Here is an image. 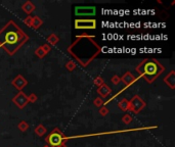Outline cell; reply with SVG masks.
<instances>
[{
  "label": "cell",
  "instance_id": "6da1fadb",
  "mask_svg": "<svg viewBox=\"0 0 175 147\" xmlns=\"http://www.w3.org/2000/svg\"><path fill=\"white\" fill-rule=\"evenodd\" d=\"M67 52L74 58V62L82 68H87L101 52V47L94 36L79 35L67 48Z\"/></svg>",
  "mask_w": 175,
  "mask_h": 147
},
{
  "label": "cell",
  "instance_id": "7a4b0ae2",
  "mask_svg": "<svg viewBox=\"0 0 175 147\" xmlns=\"http://www.w3.org/2000/svg\"><path fill=\"white\" fill-rule=\"evenodd\" d=\"M28 41L29 36L12 19L0 30V48H3L9 55L16 54Z\"/></svg>",
  "mask_w": 175,
  "mask_h": 147
},
{
  "label": "cell",
  "instance_id": "3957f363",
  "mask_svg": "<svg viewBox=\"0 0 175 147\" xmlns=\"http://www.w3.org/2000/svg\"><path fill=\"white\" fill-rule=\"evenodd\" d=\"M165 71L164 65L156 58H146L136 66V72L139 78L145 79L148 84L154 83L155 80Z\"/></svg>",
  "mask_w": 175,
  "mask_h": 147
},
{
  "label": "cell",
  "instance_id": "277c9868",
  "mask_svg": "<svg viewBox=\"0 0 175 147\" xmlns=\"http://www.w3.org/2000/svg\"><path fill=\"white\" fill-rule=\"evenodd\" d=\"M67 141L68 136L65 135L60 128H54L45 138V142L48 147H67Z\"/></svg>",
  "mask_w": 175,
  "mask_h": 147
},
{
  "label": "cell",
  "instance_id": "5b68a950",
  "mask_svg": "<svg viewBox=\"0 0 175 147\" xmlns=\"http://www.w3.org/2000/svg\"><path fill=\"white\" fill-rule=\"evenodd\" d=\"M145 106H146V103L142 97L139 95H134L130 100H129L128 112H133L134 115H137V113H139Z\"/></svg>",
  "mask_w": 175,
  "mask_h": 147
},
{
  "label": "cell",
  "instance_id": "8992f818",
  "mask_svg": "<svg viewBox=\"0 0 175 147\" xmlns=\"http://www.w3.org/2000/svg\"><path fill=\"white\" fill-rule=\"evenodd\" d=\"M74 24L76 30H95L97 27L94 18H76Z\"/></svg>",
  "mask_w": 175,
  "mask_h": 147
},
{
  "label": "cell",
  "instance_id": "52a82bcc",
  "mask_svg": "<svg viewBox=\"0 0 175 147\" xmlns=\"http://www.w3.org/2000/svg\"><path fill=\"white\" fill-rule=\"evenodd\" d=\"M96 13L95 6H76L75 15L77 16H93Z\"/></svg>",
  "mask_w": 175,
  "mask_h": 147
},
{
  "label": "cell",
  "instance_id": "ba28073f",
  "mask_svg": "<svg viewBox=\"0 0 175 147\" xmlns=\"http://www.w3.org/2000/svg\"><path fill=\"white\" fill-rule=\"evenodd\" d=\"M12 102L19 109H25V107L28 105V103H29V101H28V96L23 92V91H19L18 94H16V95L13 96Z\"/></svg>",
  "mask_w": 175,
  "mask_h": 147
},
{
  "label": "cell",
  "instance_id": "9c48e42d",
  "mask_svg": "<svg viewBox=\"0 0 175 147\" xmlns=\"http://www.w3.org/2000/svg\"><path fill=\"white\" fill-rule=\"evenodd\" d=\"M138 79H139V78H136L133 74H131V72H126V73L121 77V82H122L124 86H125L122 91L127 89V88H129L132 84H134L135 82H137Z\"/></svg>",
  "mask_w": 175,
  "mask_h": 147
},
{
  "label": "cell",
  "instance_id": "30bf717a",
  "mask_svg": "<svg viewBox=\"0 0 175 147\" xmlns=\"http://www.w3.org/2000/svg\"><path fill=\"white\" fill-rule=\"evenodd\" d=\"M11 84H12V86L16 88V90L22 91L28 85V81L25 79L24 76H22V75H18V76H16L15 78H13Z\"/></svg>",
  "mask_w": 175,
  "mask_h": 147
},
{
  "label": "cell",
  "instance_id": "8fae6325",
  "mask_svg": "<svg viewBox=\"0 0 175 147\" xmlns=\"http://www.w3.org/2000/svg\"><path fill=\"white\" fill-rule=\"evenodd\" d=\"M164 83L168 86L170 89L174 90L175 89V71H170L167 76L164 77Z\"/></svg>",
  "mask_w": 175,
  "mask_h": 147
},
{
  "label": "cell",
  "instance_id": "7c38bea8",
  "mask_svg": "<svg viewBox=\"0 0 175 147\" xmlns=\"http://www.w3.org/2000/svg\"><path fill=\"white\" fill-rule=\"evenodd\" d=\"M112 93V88L109 85H107L106 83H103V85H100V87H97V94L100 95L101 99L106 98L109 94Z\"/></svg>",
  "mask_w": 175,
  "mask_h": 147
},
{
  "label": "cell",
  "instance_id": "4fadbf2b",
  "mask_svg": "<svg viewBox=\"0 0 175 147\" xmlns=\"http://www.w3.org/2000/svg\"><path fill=\"white\" fill-rule=\"evenodd\" d=\"M35 8H36V6L33 4V2H31V1L24 2V3H23V5H22L23 12H24L25 13H27L28 15H30L31 13H32L34 10H35Z\"/></svg>",
  "mask_w": 175,
  "mask_h": 147
},
{
  "label": "cell",
  "instance_id": "5bb4252c",
  "mask_svg": "<svg viewBox=\"0 0 175 147\" xmlns=\"http://www.w3.org/2000/svg\"><path fill=\"white\" fill-rule=\"evenodd\" d=\"M47 44H49L50 46H55L56 44L60 42V38L56 34H50L49 36H47L46 38Z\"/></svg>",
  "mask_w": 175,
  "mask_h": 147
},
{
  "label": "cell",
  "instance_id": "9a60e30c",
  "mask_svg": "<svg viewBox=\"0 0 175 147\" xmlns=\"http://www.w3.org/2000/svg\"><path fill=\"white\" fill-rule=\"evenodd\" d=\"M34 132H35V134L37 135L38 137H43V136L47 133V129H46V127H44V125L39 124L35 128V130H34Z\"/></svg>",
  "mask_w": 175,
  "mask_h": 147
},
{
  "label": "cell",
  "instance_id": "2e32d148",
  "mask_svg": "<svg viewBox=\"0 0 175 147\" xmlns=\"http://www.w3.org/2000/svg\"><path fill=\"white\" fill-rule=\"evenodd\" d=\"M42 24H43V21L39 18V16L37 15H35V16H33V22H32V29L34 30H38L39 28H40L42 26Z\"/></svg>",
  "mask_w": 175,
  "mask_h": 147
},
{
  "label": "cell",
  "instance_id": "e0dca14e",
  "mask_svg": "<svg viewBox=\"0 0 175 147\" xmlns=\"http://www.w3.org/2000/svg\"><path fill=\"white\" fill-rule=\"evenodd\" d=\"M118 106H119V109L121 110H123V112H128V107H129V100L126 98H123L122 100L119 101V103H118Z\"/></svg>",
  "mask_w": 175,
  "mask_h": 147
},
{
  "label": "cell",
  "instance_id": "ac0fdd59",
  "mask_svg": "<svg viewBox=\"0 0 175 147\" xmlns=\"http://www.w3.org/2000/svg\"><path fill=\"white\" fill-rule=\"evenodd\" d=\"M18 128L21 132H26L29 129V124L26 121H21L18 125Z\"/></svg>",
  "mask_w": 175,
  "mask_h": 147
},
{
  "label": "cell",
  "instance_id": "d6986e66",
  "mask_svg": "<svg viewBox=\"0 0 175 147\" xmlns=\"http://www.w3.org/2000/svg\"><path fill=\"white\" fill-rule=\"evenodd\" d=\"M77 68V63H76L74 60H69L67 63H66V68L69 72H74Z\"/></svg>",
  "mask_w": 175,
  "mask_h": 147
},
{
  "label": "cell",
  "instance_id": "ffe728a7",
  "mask_svg": "<svg viewBox=\"0 0 175 147\" xmlns=\"http://www.w3.org/2000/svg\"><path fill=\"white\" fill-rule=\"evenodd\" d=\"M35 55H36V56H37L38 58H44V57L47 55V53L43 50V49H42L41 46H39L38 48L35 50Z\"/></svg>",
  "mask_w": 175,
  "mask_h": 147
},
{
  "label": "cell",
  "instance_id": "44dd1931",
  "mask_svg": "<svg viewBox=\"0 0 175 147\" xmlns=\"http://www.w3.org/2000/svg\"><path fill=\"white\" fill-rule=\"evenodd\" d=\"M122 123H124L125 125H129L132 123V121H133V118H132L131 115H129V113H126V115H124L122 116Z\"/></svg>",
  "mask_w": 175,
  "mask_h": 147
},
{
  "label": "cell",
  "instance_id": "7402d4cb",
  "mask_svg": "<svg viewBox=\"0 0 175 147\" xmlns=\"http://www.w3.org/2000/svg\"><path fill=\"white\" fill-rule=\"evenodd\" d=\"M104 83V80H103V78L101 77V76H96L93 79V84L94 85H96L97 87H100V85H103Z\"/></svg>",
  "mask_w": 175,
  "mask_h": 147
},
{
  "label": "cell",
  "instance_id": "603a6c76",
  "mask_svg": "<svg viewBox=\"0 0 175 147\" xmlns=\"http://www.w3.org/2000/svg\"><path fill=\"white\" fill-rule=\"evenodd\" d=\"M93 105L100 109L101 106H103V105H104V102H103V99L100 98V97H96V98H94V100H93Z\"/></svg>",
  "mask_w": 175,
  "mask_h": 147
},
{
  "label": "cell",
  "instance_id": "cb8c5ba5",
  "mask_svg": "<svg viewBox=\"0 0 175 147\" xmlns=\"http://www.w3.org/2000/svg\"><path fill=\"white\" fill-rule=\"evenodd\" d=\"M38 99V96L36 95L35 93H31L28 95V101H29V103H35L36 101H37Z\"/></svg>",
  "mask_w": 175,
  "mask_h": 147
},
{
  "label": "cell",
  "instance_id": "d4e9b609",
  "mask_svg": "<svg viewBox=\"0 0 175 147\" xmlns=\"http://www.w3.org/2000/svg\"><path fill=\"white\" fill-rule=\"evenodd\" d=\"M111 82L113 83L114 85L118 86L121 83V77H119L118 75H114L112 78H111Z\"/></svg>",
  "mask_w": 175,
  "mask_h": 147
},
{
  "label": "cell",
  "instance_id": "484cf974",
  "mask_svg": "<svg viewBox=\"0 0 175 147\" xmlns=\"http://www.w3.org/2000/svg\"><path fill=\"white\" fill-rule=\"evenodd\" d=\"M98 112H100V115H103V116H106V115H109V112H110V110H109V109L107 106H101L100 109V110H98Z\"/></svg>",
  "mask_w": 175,
  "mask_h": 147
},
{
  "label": "cell",
  "instance_id": "4316f807",
  "mask_svg": "<svg viewBox=\"0 0 175 147\" xmlns=\"http://www.w3.org/2000/svg\"><path fill=\"white\" fill-rule=\"evenodd\" d=\"M32 22H33V16H31V15H28L24 18V24L27 25V26L30 28L32 27Z\"/></svg>",
  "mask_w": 175,
  "mask_h": 147
},
{
  "label": "cell",
  "instance_id": "83f0119b",
  "mask_svg": "<svg viewBox=\"0 0 175 147\" xmlns=\"http://www.w3.org/2000/svg\"><path fill=\"white\" fill-rule=\"evenodd\" d=\"M41 47H42V49L46 52L47 54L49 53L50 52V50H51V46L49 45V44H47V43H45V44H43V45H41Z\"/></svg>",
  "mask_w": 175,
  "mask_h": 147
},
{
  "label": "cell",
  "instance_id": "f1b7e54d",
  "mask_svg": "<svg viewBox=\"0 0 175 147\" xmlns=\"http://www.w3.org/2000/svg\"><path fill=\"white\" fill-rule=\"evenodd\" d=\"M43 147H48V146H47V145H45V146H43Z\"/></svg>",
  "mask_w": 175,
  "mask_h": 147
}]
</instances>
